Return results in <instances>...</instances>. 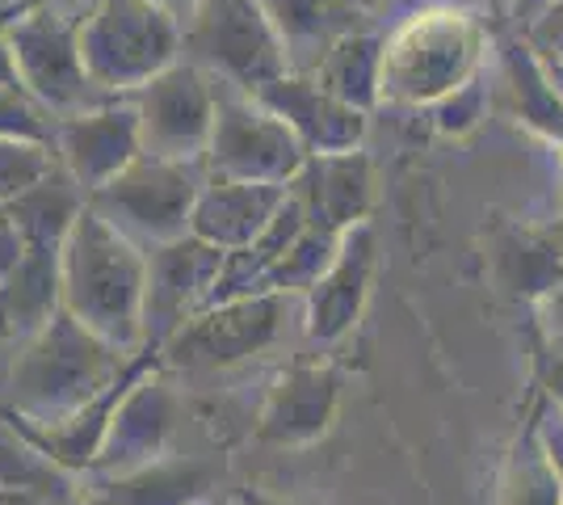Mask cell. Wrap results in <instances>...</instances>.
I'll list each match as a JSON object with an SVG mask.
<instances>
[{
  "label": "cell",
  "mask_w": 563,
  "mask_h": 505,
  "mask_svg": "<svg viewBox=\"0 0 563 505\" xmlns=\"http://www.w3.org/2000/svg\"><path fill=\"white\" fill-rule=\"evenodd\" d=\"M214 135L202 156L207 177L214 182H257V186H290L307 165L303 140L261 106L257 97L235 94L228 85H214Z\"/></svg>",
  "instance_id": "52a82bcc"
},
{
  "label": "cell",
  "mask_w": 563,
  "mask_h": 505,
  "mask_svg": "<svg viewBox=\"0 0 563 505\" xmlns=\"http://www.w3.org/2000/svg\"><path fill=\"white\" fill-rule=\"evenodd\" d=\"M51 147L59 165L71 173V182L93 198L101 186H110L118 173H126L143 156L140 119H135L131 97H114L97 110L59 119Z\"/></svg>",
  "instance_id": "7c38bea8"
},
{
  "label": "cell",
  "mask_w": 563,
  "mask_h": 505,
  "mask_svg": "<svg viewBox=\"0 0 563 505\" xmlns=\"http://www.w3.org/2000/svg\"><path fill=\"white\" fill-rule=\"evenodd\" d=\"M257 101L278 114L311 156H341V152H357V140L366 131V114L345 106L341 97H332L316 76L286 73L282 80L265 85Z\"/></svg>",
  "instance_id": "5bb4252c"
},
{
  "label": "cell",
  "mask_w": 563,
  "mask_h": 505,
  "mask_svg": "<svg viewBox=\"0 0 563 505\" xmlns=\"http://www.w3.org/2000/svg\"><path fill=\"white\" fill-rule=\"evenodd\" d=\"M547 316H551V333L563 341V287H555L547 295Z\"/></svg>",
  "instance_id": "1f68e13d"
},
{
  "label": "cell",
  "mask_w": 563,
  "mask_h": 505,
  "mask_svg": "<svg viewBox=\"0 0 563 505\" xmlns=\"http://www.w3.org/2000/svg\"><path fill=\"white\" fill-rule=\"evenodd\" d=\"M228 253L198 237H181L147 253V295H143V345L165 350L186 329V320L207 308Z\"/></svg>",
  "instance_id": "8fae6325"
},
{
  "label": "cell",
  "mask_w": 563,
  "mask_h": 505,
  "mask_svg": "<svg viewBox=\"0 0 563 505\" xmlns=\"http://www.w3.org/2000/svg\"><path fill=\"white\" fill-rule=\"evenodd\" d=\"M290 198V186H257V182H207L194 207L189 237L214 244L223 253L249 249L265 237V228L278 219Z\"/></svg>",
  "instance_id": "e0dca14e"
},
{
  "label": "cell",
  "mask_w": 563,
  "mask_h": 505,
  "mask_svg": "<svg viewBox=\"0 0 563 505\" xmlns=\"http://www.w3.org/2000/svg\"><path fill=\"white\" fill-rule=\"evenodd\" d=\"M135 354H122L59 312L38 337L18 345L9 366V409L30 426L55 430L122 380Z\"/></svg>",
  "instance_id": "7a4b0ae2"
},
{
  "label": "cell",
  "mask_w": 563,
  "mask_h": 505,
  "mask_svg": "<svg viewBox=\"0 0 563 505\" xmlns=\"http://www.w3.org/2000/svg\"><path fill=\"white\" fill-rule=\"evenodd\" d=\"M165 366V362H161ZM156 366V371H161ZM156 371H147L140 384L126 392V400L118 405L114 421H110V433H106V442H101V451H97V463L93 472L101 476H131V472H140L147 463H156V459H165L168 451V438H173V426H177V396L168 392V384L156 375Z\"/></svg>",
  "instance_id": "4fadbf2b"
},
{
  "label": "cell",
  "mask_w": 563,
  "mask_h": 505,
  "mask_svg": "<svg viewBox=\"0 0 563 505\" xmlns=\"http://www.w3.org/2000/svg\"><path fill=\"white\" fill-rule=\"evenodd\" d=\"M9 85H22V76H18L13 47H9V39H4V30H0V89H9Z\"/></svg>",
  "instance_id": "4dcf8cb0"
},
{
  "label": "cell",
  "mask_w": 563,
  "mask_h": 505,
  "mask_svg": "<svg viewBox=\"0 0 563 505\" xmlns=\"http://www.w3.org/2000/svg\"><path fill=\"white\" fill-rule=\"evenodd\" d=\"M71 476L64 463L30 442L4 413H0V493L34 497L43 505H68L71 502Z\"/></svg>",
  "instance_id": "7402d4cb"
},
{
  "label": "cell",
  "mask_w": 563,
  "mask_h": 505,
  "mask_svg": "<svg viewBox=\"0 0 563 505\" xmlns=\"http://www.w3.org/2000/svg\"><path fill=\"white\" fill-rule=\"evenodd\" d=\"M332 413H336V375L329 366H295L269 392L257 421V438L278 447H299L329 430Z\"/></svg>",
  "instance_id": "d6986e66"
},
{
  "label": "cell",
  "mask_w": 563,
  "mask_h": 505,
  "mask_svg": "<svg viewBox=\"0 0 563 505\" xmlns=\"http://www.w3.org/2000/svg\"><path fill=\"white\" fill-rule=\"evenodd\" d=\"M34 4H43V0H0V22L18 18V13H25V9H34Z\"/></svg>",
  "instance_id": "d6a6232c"
},
{
  "label": "cell",
  "mask_w": 563,
  "mask_h": 505,
  "mask_svg": "<svg viewBox=\"0 0 563 505\" xmlns=\"http://www.w3.org/2000/svg\"><path fill=\"white\" fill-rule=\"evenodd\" d=\"M43 4H51L55 13H64L68 22H85V18L93 13L101 0H43Z\"/></svg>",
  "instance_id": "f546056e"
},
{
  "label": "cell",
  "mask_w": 563,
  "mask_h": 505,
  "mask_svg": "<svg viewBox=\"0 0 563 505\" xmlns=\"http://www.w3.org/2000/svg\"><path fill=\"white\" fill-rule=\"evenodd\" d=\"M383 47L387 39L366 30V34H350L345 43H336L329 51V59L316 68V80L329 89L332 97H341L353 110H371L383 101Z\"/></svg>",
  "instance_id": "603a6c76"
},
{
  "label": "cell",
  "mask_w": 563,
  "mask_h": 505,
  "mask_svg": "<svg viewBox=\"0 0 563 505\" xmlns=\"http://www.w3.org/2000/svg\"><path fill=\"white\" fill-rule=\"evenodd\" d=\"M186 51L189 64H198L214 85L249 97L290 73L286 47L261 0H202L198 18L186 25Z\"/></svg>",
  "instance_id": "5b68a950"
},
{
  "label": "cell",
  "mask_w": 563,
  "mask_h": 505,
  "mask_svg": "<svg viewBox=\"0 0 563 505\" xmlns=\"http://www.w3.org/2000/svg\"><path fill=\"white\" fill-rule=\"evenodd\" d=\"M214 468L198 459H156L131 476H118L101 488L93 505H207Z\"/></svg>",
  "instance_id": "44dd1931"
},
{
  "label": "cell",
  "mask_w": 563,
  "mask_h": 505,
  "mask_svg": "<svg viewBox=\"0 0 563 505\" xmlns=\"http://www.w3.org/2000/svg\"><path fill=\"white\" fill-rule=\"evenodd\" d=\"M521 4H526V9H547L551 0H517V13H521Z\"/></svg>",
  "instance_id": "836d02e7"
},
{
  "label": "cell",
  "mask_w": 563,
  "mask_h": 505,
  "mask_svg": "<svg viewBox=\"0 0 563 505\" xmlns=\"http://www.w3.org/2000/svg\"><path fill=\"white\" fill-rule=\"evenodd\" d=\"M0 30H4L9 47H13L22 85L47 106L55 119L85 114V110L114 101V97H106L97 89L89 68H85L80 22H68L51 4H34L18 18L0 22Z\"/></svg>",
  "instance_id": "ba28073f"
},
{
  "label": "cell",
  "mask_w": 563,
  "mask_h": 505,
  "mask_svg": "<svg viewBox=\"0 0 563 505\" xmlns=\"http://www.w3.org/2000/svg\"><path fill=\"white\" fill-rule=\"evenodd\" d=\"M64 312L122 354H143V295L147 253L114 232L93 207L76 219L59 253Z\"/></svg>",
  "instance_id": "6da1fadb"
},
{
  "label": "cell",
  "mask_w": 563,
  "mask_h": 505,
  "mask_svg": "<svg viewBox=\"0 0 563 505\" xmlns=\"http://www.w3.org/2000/svg\"><path fill=\"white\" fill-rule=\"evenodd\" d=\"M371 270H375V241H371V228L357 223L353 232H345L341 253L332 270L307 290V333L316 341H336L353 329V320L366 304V290H371Z\"/></svg>",
  "instance_id": "ac0fdd59"
},
{
  "label": "cell",
  "mask_w": 563,
  "mask_h": 505,
  "mask_svg": "<svg viewBox=\"0 0 563 505\" xmlns=\"http://www.w3.org/2000/svg\"><path fill=\"white\" fill-rule=\"evenodd\" d=\"M85 207H89V194L71 182L68 168L55 165L38 186H30L22 198H13L0 211L18 223L25 249H55L59 253L68 232L76 228V219L85 216Z\"/></svg>",
  "instance_id": "ffe728a7"
},
{
  "label": "cell",
  "mask_w": 563,
  "mask_h": 505,
  "mask_svg": "<svg viewBox=\"0 0 563 505\" xmlns=\"http://www.w3.org/2000/svg\"><path fill=\"white\" fill-rule=\"evenodd\" d=\"M479 51V34L467 13L429 9L404 22L383 47V97L391 101H442L459 85Z\"/></svg>",
  "instance_id": "8992f818"
},
{
  "label": "cell",
  "mask_w": 563,
  "mask_h": 505,
  "mask_svg": "<svg viewBox=\"0 0 563 505\" xmlns=\"http://www.w3.org/2000/svg\"><path fill=\"white\" fill-rule=\"evenodd\" d=\"M140 119V147L152 161H202L214 135L219 94L198 64H173L168 73L131 94Z\"/></svg>",
  "instance_id": "9c48e42d"
},
{
  "label": "cell",
  "mask_w": 563,
  "mask_h": 505,
  "mask_svg": "<svg viewBox=\"0 0 563 505\" xmlns=\"http://www.w3.org/2000/svg\"><path fill=\"white\" fill-rule=\"evenodd\" d=\"M207 165L202 161H152L140 156L126 173H118L110 186L89 198L97 216L114 232H122L143 253L189 237L194 207L207 186Z\"/></svg>",
  "instance_id": "277c9868"
},
{
  "label": "cell",
  "mask_w": 563,
  "mask_h": 505,
  "mask_svg": "<svg viewBox=\"0 0 563 505\" xmlns=\"http://www.w3.org/2000/svg\"><path fill=\"white\" fill-rule=\"evenodd\" d=\"M282 320H286V295L278 290L232 299L186 320V329L161 350V359L165 366L181 371H219L261 354L278 337Z\"/></svg>",
  "instance_id": "30bf717a"
},
{
  "label": "cell",
  "mask_w": 563,
  "mask_h": 505,
  "mask_svg": "<svg viewBox=\"0 0 563 505\" xmlns=\"http://www.w3.org/2000/svg\"><path fill=\"white\" fill-rule=\"evenodd\" d=\"M25 257V241H22V232H18V223L0 211V287L13 278V270L22 265Z\"/></svg>",
  "instance_id": "83f0119b"
},
{
  "label": "cell",
  "mask_w": 563,
  "mask_h": 505,
  "mask_svg": "<svg viewBox=\"0 0 563 505\" xmlns=\"http://www.w3.org/2000/svg\"><path fill=\"white\" fill-rule=\"evenodd\" d=\"M55 114L25 85L0 89V140H25V144H51L55 140Z\"/></svg>",
  "instance_id": "484cf974"
},
{
  "label": "cell",
  "mask_w": 563,
  "mask_h": 505,
  "mask_svg": "<svg viewBox=\"0 0 563 505\" xmlns=\"http://www.w3.org/2000/svg\"><path fill=\"white\" fill-rule=\"evenodd\" d=\"M147 4H156L173 22H181V30H186V25L198 18V9H202V0H147Z\"/></svg>",
  "instance_id": "f1b7e54d"
},
{
  "label": "cell",
  "mask_w": 563,
  "mask_h": 505,
  "mask_svg": "<svg viewBox=\"0 0 563 505\" xmlns=\"http://www.w3.org/2000/svg\"><path fill=\"white\" fill-rule=\"evenodd\" d=\"M59 165L51 144H25V140H0V207L22 198L30 186H38L51 168Z\"/></svg>",
  "instance_id": "d4e9b609"
},
{
  "label": "cell",
  "mask_w": 563,
  "mask_h": 505,
  "mask_svg": "<svg viewBox=\"0 0 563 505\" xmlns=\"http://www.w3.org/2000/svg\"><path fill=\"white\" fill-rule=\"evenodd\" d=\"M479 110H484V89H479V80H467V85H459L454 94L442 97V106H438V127H442V131H467V127H475Z\"/></svg>",
  "instance_id": "4316f807"
},
{
  "label": "cell",
  "mask_w": 563,
  "mask_h": 505,
  "mask_svg": "<svg viewBox=\"0 0 563 505\" xmlns=\"http://www.w3.org/2000/svg\"><path fill=\"white\" fill-rule=\"evenodd\" d=\"M261 9L278 30L290 73L311 76L336 43L371 30L378 0H261Z\"/></svg>",
  "instance_id": "9a60e30c"
},
{
  "label": "cell",
  "mask_w": 563,
  "mask_h": 505,
  "mask_svg": "<svg viewBox=\"0 0 563 505\" xmlns=\"http://www.w3.org/2000/svg\"><path fill=\"white\" fill-rule=\"evenodd\" d=\"M341 232H329V228H311L307 223L303 237L282 253V262L269 270L265 278V290H278V295H290V290H311L324 274L332 270L336 253H341Z\"/></svg>",
  "instance_id": "cb8c5ba5"
},
{
  "label": "cell",
  "mask_w": 563,
  "mask_h": 505,
  "mask_svg": "<svg viewBox=\"0 0 563 505\" xmlns=\"http://www.w3.org/2000/svg\"><path fill=\"white\" fill-rule=\"evenodd\" d=\"M290 198L303 207L311 228L329 232H353L375 198V173L362 152H341V156H307L303 173L290 182Z\"/></svg>",
  "instance_id": "2e32d148"
},
{
  "label": "cell",
  "mask_w": 563,
  "mask_h": 505,
  "mask_svg": "<svg viewBox=\"0 0 563 505\" xmlns=\"http://www.w3.org/2000/svg\"><path fill=\"white\" fill-rule=\"evenodd\" d=\"M186 47V30L147 0H101L80 22V55L93 85L106 97L140 94L147 80L168 73L177 51Z\"/></svg>",
  "instance_id": "3957f363"
}]
</instances>
